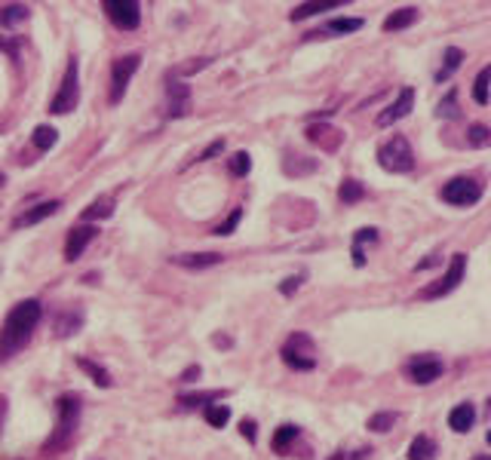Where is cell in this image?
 <instances>
[{"instance_id":"6da1fadb","label":"cell","mask_w":491,"mask_h":460,"mask_svg":"<svg viewBox=\"0 0 491 460\" xmlns=\"http://www.w3.org/2000/svg\"><path fill=\"white\" fill-rule=\"evenodd\" d=\"M40 316H43V307H40V301H34V298L18 301L16 307L6 313L4 326H0V362L13 359L18 350L34 338V328L40 326Z\"/></svg>"},{"instance_id":"7a4b0ae2","label":"cell","mask_w":491,"mask_h":460,"mask_svg":"<svg viewBox=\"0 0 491 460\" xmlns=\"http://www.w3.org/2000/svg\"><path fill=\"white\" fill-rule=\"evenodd\" d=\"M77 423H80V396L64 393L55 402V430L43 442V454H59V451L68 448L74 432H77Z\"/></svg>"},{"instance_id":"3957f363","label":"cell","mask_w":491,"mask_h":460,"mask_svg":"<svg viewBox=\"0 0 491 460\" xmlns=\"http://www.w3.org/2000/svg\"><path fill=\"white\" fill-rule=\"evenodd\" d=\"M378 163H381L387 172H393V175L412 172L414 169V151H412L409 138H405V135L387 138V142L378 147Z\"/></svg>"},{"instance_id":"277c9868","label":"cell","mask_w":491,"mask_h":460,"mask_svg":"<svg viewBox=\"0 0 491 460\" xmlns=\"http://www.w3.org/2000/svg\"><path fill=\"white\" fill-rule=\"evenodd\" d=\"M280 356H283L286 365L295 368V372H313V368H317V347H313L310 335H304V331H295V335L286 340Z\"/></svg>"},{"instance_id":"5b68a950","label":"cell","mask_w":491,"mask_h":460,"mask_svg":"<svg viewBox=\"0 0 491 460\" xmlns=\"http://www.w3.org/2000/svg\"><path fill=\"white\" fill-rule=\"evenodd\" d=\"M464 273H467V255H464V252H455V255H451L448 270L442 273V280H436L433 285H427V289H421L418 298H421V301H433V298H442V294L455 292L458 285H461V280H464Z\"/></svg>"},{"instance_id":"8992f818","label":"cell","mask_w":491,"mask_h":460,"mask_svg":"<svg viewBox=\"0 0 491 460\" xmlns=\"http://www.w3.org/2000/svg\"><path fill=\"white\" fill-rule=\"evenodd\" d=\"M482 181L476 178H467V175H461V178H451L446 188H442V200L448 202V206H458V209H467V206H476L479 200H482Z\"/></svg>"},{"instance_id":"52a82bcc","label":"cell","mask_w":491,"mask_h":460,"mask_svg":"<svg viewBox=\"0 0 491 460\" xmlns=\"http://www.w3.org/2000/svg\"><path fill=\"white\" fill-rule=\"evenodd\" d=\"M138 64H142V55L138 52H126L111 64V96H108L111 105H120V101H123L129 80H132V74L138 71Z\"/></svg>"},{"instance_id":"ba28073f","label":"cell","mask_w":491,"mask_h":460,"mask_svg":"<svg viewBox=\"0 0 491 460\" xmlns=\"http://www.w3.org/2000/svg\"><path fill=\"white\" fill-rule=\"evenodd\" d=\"M77 74H80L77 59H68V68H64L62 86H59V92L52 96V101H50V110H52V114H68V110L77 108V98H80Z\"/></svg>"},{"instance_id":"9c48e42d","label":"cell","mask_w":491,"mask_h":460,"mask_svg":"<svg viewBox=\"0 0 491 460\" xmlns=\"http://www.w3.org/2000/svg\"><path fill=\"white\" fill-rule=\"evenodd\" d=\"M101 9L120 31H135L142 25V4H135V0H105Z\"/></svg>"},{"instance_id":"30bf717a","label":"cell","mask_w":491,"mask_h":460,"mask_svg":"<svg viewBox=\"0 0 491 460\" xmlns=\"http://www.w3.org/2000/svg\"><path fill=\"white\" fill-rule=\"evenodd\" d=\"M191 105H193L191 86L179 77H169V83H166V117H172V120L188 117Z\"/></svg>"},{"instance_id":"8fae6325","label":"cell","mask_w":491,"mask_h":460,"mask_svg":"<svg viewBox=\"0 0 491 460\" xmlns=\"http://www.w3.org/2000/svg\"><path fill=\"white\" fill-rule=\"evenodd\" d=\"M442 372H446V365H442V359H436V356H414L412 362L405 365L409 381L418 384V386H427L433 381H439Z\"/></svg>"},{"instance_id":"7c38bea8","label":"cell","mask_w":491,"mask_h":460,"mask_svg":"<svg viewBox=\"0 0 491 460\" xmlns=\"http://www.w3.org/2000/svg\"><path fill=\"white\" fill-rule=\"evenodd\" d=\"M412 108H414V89H412V86H402V89H400V96H396V101H393L390 108H384L381 114H378L375 123H378V126H393L396 120L409 117V114H412Z\"/></svg>"},{"instance_id":"4fadbf2b","label":"cell","mask_w":491,"mask_h":460,"mask_svg":"<svg viewBox=\"0 0 491 460\" xmlns=\"http://www.w3.org/2000/svg\"><path fill=\"white\" fill-rule=\"evenodd\" d=\"M96 236H98V227H96V224H80V227H74L71 234H68V243H64V261H77V258L86 252V246H89Z\"/></svg>"},{"instance_id":"5bb4252c","label":"cell","mask_w":491,"mask_h":460,"mask_svg":"<svg viewBox=\"0 0 491 460\" xmlns=\"http://www.w3.org/2000/svg\"><path fill=\"white\" fill-rule=\"evenodd\" d=\"M62 209V202L59 200H43V202H37V206H31L28 212H22L16 221H13V230H22V227H34V224H40L43 218H50L55 215V212Z\"/></svg>"},{"instance_id":"9a60e30c","label":"cell","mask_w":491,"mask_h":460,"mask_svg":"<svg viewBox=\"0 0 491 460\" xmlns=\"http://www.w3.org/2000/svg\"><path fill=\"white\" fill-rule=\"evenodd\" d=\"M221 261H225V255H218V252H181V255H172V264L188 267V270H206V267H215Z\"/></svg>"},{"instance_id":"2e32d148","label":"cell","mask_w":491,"mask_h":460,"mask_svg":"<svg viewBox=\"0 0 491 460\" xmlns=\"http://www.w3.org/2000/svg\"><path fill=\"white\" fill-rule=\"evenodd\" d=\"M366 22L359 16H344V18H332V22H326L320 28V31H310L307 37H320V34H329V37H338V34H354L359 31Z\"/></svg>"},{"instance_id":"e0dca14e","label":"cell","mask_w":491,"mask_h":460,"mask_svg":"<svg viewBox=\"0 0 491 460\" xmlns=\"http://www.w3.org/2000/svg\"><path fill=\"white\" fill-rule=\"evenodd\" d=\"M473 423H476V408L470 402H461L451 408L448 414V427L455 430V432H470L473 430Z\"/></svg>"},{"instance_id":"ac0fdd59","label":"cell","mask_w":491,"mask_h":460,"mask_svg":"<svg viewBox=\"0 0 491 460\" xmlns=\"http://www.w3.org/2000/svg\"><path fill=\"white\" fill-rule=\"evenodd\" d=\"M414 22H418V6H402L396 9V13H390L384 18V31H405V28H412Z\"/></svg>"},{"instance_id":"d6986e66","label":"cell","mask_w":491,"mask_h":460,"mask_svg":"<svg viewBox=\"0 0 491 460\" xmlns=\"http://www.w3.org/2000/svg\"><path fill=\"white\" fill-rule=\"evenodd\" d=\"M338 6H344V0H313V4L295 6L292 13H289V18H292V22H301V18L320 16V13H326V9H338Z\"/></svg>"},{"instance_id":"ffe728a7","label":"cell","mask_w":491,"mask_h":460,"mask_svg":"<svg viewBox=\"0 0 491 460\" xmlns=\"http://www.w3.org/2000/svg\"><path fill=\"white\" fill-rule=\"evenodd\" d=\"M461 62H464V50H458V46H448V50L442 52V71L436 74V83H446L451 74L461 68Z\"/></svg>"},{"instance_id":"44dd1931","label":"cell","mask_w":491,"mask_h":460,"mask_svg":"<svg viewBox=\"0 0 491 460\" xmlns=\"http://www.w3.org/2000/svg\"><path fill=\"white\" fill-rule=\"evenodd\" d=\"M409 460H436V442L430 436H418L409 445Z\"/></svg>"},{"instance_id":"7402d4cb","label":"cell","mask_w":491,"mask_h":460,"mask_svg":"<svg viewBox=\"0 0 491 460\" xmlns=\"http://www.w3.org/2000/svg\"><path fill=\"white\" fill-rule=\"evenodd\" d=\"M366 197V188H363V181H356V178H344V184L338 188V200L344 202V206H354V202H359Z\"/></svg>"},{"instance_id":"603a6c76","label":"cell","mask_w":491,"mask_h":460,"mask_svg":"<svg viewBox=\"0 0 491 460\" xmlns=\"http://www.w3.org/2000/svg\"><path fill=\"white\" fill-rule=\"evenodd\" d=\"M77 365L83 368V372H86L89 377H92V381H96L98 386H114V377H111L108 374V368H101V365H96V362H92V359H86V356H80L77 359Z\"/></svg>"},{"instance_id":"cb8c5ba5","label":"cell","mask_w":491,"mask_h":460,"mask_svg":"<svg viewBox=\"0 0 491 460\" xmlns=\"http://www.w3.org/2000/svg\"><path fill=\"white\" fill-rule=\"evenodd\" d=\"M28 18V6L25 4H6L0 6V28H13L16 22H25Z\"/></svg>"},{"instance_id":"d4e9b609","label":"cell","mask_w":491,"mask_h":460,"mask_svg":"<svg viewBox=\"0 0 491 460\" xmlns=\"http://www.w3.org/2000/svg\"><path fill=\"white\" fill-rule=\"evenodd\" d=\"M31 142L37 151H50V147H55V142H59V132H55L52 126H37L31 132Z\"/></svg>"},{"instance_id":"484cf974","label":"cell","mask_w":491,"mask_h":460,"mask_svg":"<svg viewBox=\"0 0 491 460\" xmlns=\"http://www.w3.org/2000/svg\"><path fill=\"white\" fill-rule=\"evenodd\" d=\"M249 169H252V156H249L246 151H237V154L227 160V172L234 175V178H246Z\"/></svg>"},{"instance_id":"4316f807","label":"cell","mask_w":491,"mask_h":460,"mask_svg":"<svg viewBox=\"0 0 491 460\" xmlns=\"http://www.w3.org/2000/svg\"><path fill=\"white\" fill-rule=\"evenodd\" d=\"M203 418H206L209 427H225V423L230 420V408L227 405H206V411H203Z\"/></svg>"},{"instance_id":"83f0119b","label":"cell","mask_w":491,"mask_h":460,"mask_svg":"<svg viewBox=\"0 0 491 460\" xmlns=\"http://www.w3.org/2000/svg\"><path fill=\"white\" fill-rule=\"evenodd\" d=\"M396 420H400V414H396V411H378V414L368 418V430H372V432H387Z\"/></svg>"},{"instance_id":"f1b7e54d","label":"cell","mask_w":491,"mask_h":460,"mask_svg":"<svg viewBox=\"0 0 491 460\" xmlns=\"http://www.w3.org/2000/svg\"><path fill=\"white\" fill-rule=\"evenodd\" d=\"M295 439H298V427H295V423H283V427L273 432V451H286L289 442H295Z\"/></svg>"},{"instance_id":"f546056e","label":"cell","mask_w":491,"mask_h":460,"mask_svg":"<svg viewBox=\"0 0 491 460\" xmlns=\"http://www.w3.org/2000/svg\"><path fill=\"white\" fill-rule=\"evenodd\" d=\"M221 390H212V393H184V396H179V402L184 405V408H197V405H206V402H212V399H221Z\"/></svg>"},{"instance_id":"4dcf8cb0","label":"cell","mask_w":491,"mask_h":460,"mask_svg":"<svg viewBox=\"0 0 491 460\" xmlns=\"http://www.w3.org/2000/svg\"><path fill=\"white\" fill-rule=\"evenodd\" d=\"M488 77H491V68H482L476 83H473V101L476 105H488Z\"/></svg>"},{"instance_id":"1f68e13d","label":"cell","mask_w":491,"mask_h":460,"mask_svg":"<svg viewBox=\"0 0 491 460\" xmlns=\"http://www.w3.org/2000/svg\"><path fill=\"white\" fill-rule=\"evenodd\" d=\"M114 215V206H111V200H96L92 206L83 212V221H96V218H111Z\"/></svg>"},{"instance_id":"d6a6232c","label":"cell","mask_w":491,"mask_h":460,"mask_svg":"<svg viewBox=\"0 0 491 460\" xmlns=\"http://www.w3.org/2000/svg\"><path fill=\"white\" fill-rule=\"evenodd\" d=\"M467 142H470V147H485L491 142V129L485 123H473L467 132Z\"/></svg>"},{"instance_id":"836d02e7","label":"cell","mask_w":491,"mask_h":460,"mask_svg":"<svg viewBox=\"0 0 491 460\" xmlns=\"http://www.w3.org/2000/svg\"><path fill=\"white\" fill-rule=\"evenodd\" d=\"M239 221H243V209H234V212H230V215H227L225 224H218L215 230H212V234H215V236H230V234H234V230H237Z\"/></svg>"},{"instance_id":"e575fe53","label":"cell","mask_w":491,"mask_h":460,"mask_svg":"<svg viewBox=\"0 0 491 460\" xmlns=\"http://www.w3.org/2000/svg\"><path fill=\"white\" fill-rule=\"evenodd\" d=\"M436 114H439V117H448V120H455V117L461 114V110H458V92H455V89H451L448 96H446V101H439V110H436Z\"/></svg>"},{"instance_id":"d590c367","label":"cell","mask_w":491,"mask_h":460,"mask_svg":"<svg viewBox=\"0 0 491 460\" xmlns=\"http://www.w3.org/2000/svg\"><path fill=\"white\" fill-rule=\"evenodd\" d=\"M77 326H80V316H64L59 322V328H55V335L64 338V335H71V331H77Z\"/></svg>"},{"instance_id":"8d00e7d4","label":"cell","mask_w":491,"mask_h":460,"mask_svg":"<svg viewBox=\"0 0 491 460\" xmlns=\"http://www.w3.org/2000/svg\"><path fill=\"white\" fill-rule=\"evenodd\" d=\"M221 151H225V138H215V142H212V144L206 147V151H203V154L197 156V160H215V156H218Z\"/></svg>"},{"instance_id":"74e56055","label":"cell","mask_w":491,"mask_h":460,"mask_svg":"<svg viewBox=\"0 0 491 460\" xmlns=\"http://www.w3.org/2000/svg\"><path fill=\"white\" fill-rule=\"evenodd\" d=\"M378 239V230L375 227H363V230H356V236H354V246L359 248L363 243H375Z\"/></svg>"},{"instance_id":"f35d334b","label":"cell","mask_w":491,"mask_h":460,"mask_svg":"<svg viewBox=\"0 0 491 460\" xmlns=\"http://www.w3.org/2000/svg\"><path fill=\"white\" fill-rule=\"evenodd\" d=\"M301 282H304V276H301V273H298V276H289L286 282H280V292L286 294V298H289V294H295V292L301 289Z\"/></svg>"},{"instance_id":"ab89813d","label":"cell","mask_w":491,"mask_h":460,"mask_svg":"<svg viewBox=\"0 0 491 460\" xmlns=\"http://www.w3.org/2000/svg\"><path fill=\"white\" fill-rule=\"evenodd\" d=\"M212 59L206 55V59H200V62H188V64H181V68H175L179 74H193V71H203V68H209Z\"/></svg>"},{"instance_id":"60d3db41","label":"cell","mask_w":491,"mask_h":460,"mask_svg":"<svg viewBox=\"0 0 491 460\" xmlns=\"http://www.w3.org/2000/svg\"><path fill=\"white\" fill-rule=\"evenodd\" d=\"M239 432H243L249 442H255V436H258V432H255V420H243V423H239Z\"/></svg>"},{"instance_id":"b9f144b4","label":"cell","mask_w":491,"mask_h":460,"mask_svg":"<svg viewBox=\"0 0 491 460\" xmlns=\"http://www.w3.org/2000/svg\"><path fill=\"white\" fill-rule=\"evenodd\" d=\"M0 46H4V50L9 52V59H18V46H16V43H9V40H4V37H0Z\"/></svg>"},{"instance_id":"7bdbcfd3","label":"cell","mask_w":491,"mask_h":460,"mask_svg":"<svg viewBox=\"0 0 491 460\" xmlns=\"http://www.w3.org/2000/svg\"><path fill=\"white\" fill-rule=\"evenodd\" d=\"M200 377V365H193V368H188V372L181 374V381H197Z\"/></svg>"},{"instance_id":"ee69618b","label":"cell","mask_w":491,"mask_h":460,"mask_svg":"<svg viewBox=\"0 0 491 460\" xmlns=\"http://www.w3.org/2000/svg\"><path fill=\"white\" fill-rule=\"evenodd\" d=\"M354 264H356V267H363V264H366V255H363V248H356V246H354Z\"/></svg>"},{"instance_id":"f6af8a7d","label":"cell","mask_w":491,"mask_h":460,"mask_svg":"<svg viewBox=\"0 0 491 460\" xmlns=\"http://www.w3.org/2000/svg\"><path fill=\"white\" fill-rule=\"evenodd\" d=\"M4 184H6V175H4V172H0V188H4Z\"/></svg>"}]
</instances>
